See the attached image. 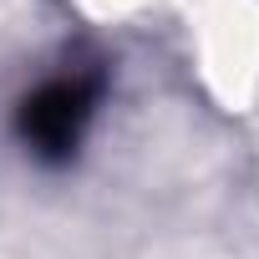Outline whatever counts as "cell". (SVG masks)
Returning <instances> with one entry per match:
<instances>
[{
  "label": "cell",
  "mask_w": 259,
  "mask_h": 259,
  "mask_svg": "<svg viewBox=\"0 0 259 259\" xmlns=\"http://www.w3.org/2000/svg\"><path fill=\"white\" fill-rule=\"evenodd\" d=\"M102 92H107L102 66H71V71L46 76V81H41L36 92H26L21 107H16V138L26 143L31 158H41V163H66V158L81 148V138H87Z\"/></svg>",
  "instance_id": "1"
}]
</instances>
